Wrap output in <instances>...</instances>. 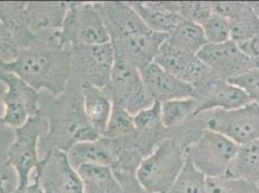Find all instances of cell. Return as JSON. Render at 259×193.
Listing matches in <instances>:
<instances>
[{"mask_svg":"<svg viewBox=\"0 0 259 193\" xmlns=\"http://www.w3.org/2000/svg\"><path fill=\"white\" fill-rule=\"evenodd\" d=\"M83 109L91 127L103 135L108 128L113 105L105 91L88 83L81 84Z\"/></svg>","mask_w":259,"mask_h":193,"instance_id":"22","label":"cell"},{"mask_svg":"<svg viewBox=\"0 0 259 193\" xmlns=\"http://www.w3.org/2000/svg\"><path fill=\"white\" fill-rule=\"evenodd\" d=\"M250 6L252 8V10L254 12V14L256 15V17L259 20V1H254V2H249Z\"/></svg>","mask_w":259,"mask_h":193,"instance_id":"39","label":"cell"},{"mask_svg":"<svg viewBox=\"0 0 259 193\" xmlns=\"http://www.w3.org/2000/svg\"><path fill=\"white\" fill-rule=\"evenodd\" d=\"M167 36V34L149 31L111 43L116 59L133 65L141 71L155 61Z\"/></svg>","mask_w":259,"mask_h":193,"instance_id":"16","label":"cell"},{"mask_svg":"<svg viewBox=\"0 0 259 193\" xmlns=\"http://www.w3.org/2000/svg\"><path fill=\"white\" fill-rule=\"evenodd\" d=\"M0 82L6 86L1 100L4 114L0 117V125L13 129L22 127L28 119L39 113L40 93L27 85L19 76L0 69Z\"/></svg>","mask_w":259,"mask_h":193,"instance_id":"9","label":"cell"},{"mask_svg":"<svg viewBox=\"0 0 259 193\" xmlns=\"http://www.w3.org/2000/svg\"><path fill=\"white\" fill-rule=\"evenodd\" d=\"M25 1H0V22L20 51L35 41L27 22Z\"/></svg>","mask_w":259,"mask_h":193,"instance_id":"21","label":"cell"},{"mask_svg":"<svg viewBox=\"0 0 259 193\" xmlns=\"http://www.w3.org/2000/svg\"><path fill=\"white\" fill-rule=\"evenodd\" d=\"M197 102L194 96L168 101L162 104V123L166 129H176L195 117Z\"/></svg>","mask_w":259,"mask_h":193,"instance_id":"27","label":"cell"},{"mask_svg":"<svg viewBox=\"0 0 259 193\" xmlns=\"http://www.w3.org/2000/svg\"><path fill=\"white\" fill-rule=\"evenodd\" d=\"M19 52L20 49L14 43L11 36L6 31V29L0 22V53L10 55L12 58H14L19 54Z\"/></svg>","mask_w":259,"mask_h":193,"instance_id":"36","label":"cell"},{"mask_svg":"<svg viewBox=\"0 0 259 193\" xmlns=\"http://www.w3.org/2000/svg\"><path fill=\"white\" fill-rule=\"evenodd\" d=\"M238 148L237 144L225 135L205 129L185 148V154L207 178H220L226 177Z\"/></svg>","mask_w":259,"mask_h":193,"instance_id":"6","label":"cell"},{"mask_svg":"<svg viewBox=\"0 0 259 193\" xmlns=\"http://www.w3.org/2000/svg\"><path fill=\"white\" fill-rule=\"evenodd\" d=\"M186 161L185 148L174 138L155 145L136 170V179L148 193H168Z\"/></svg>","mask_w":259,"mask_h":193,"instance_id":"3","label":"cell"},{"mask_svg":"<svg viewBox=\"0 0 259 193\" xmlns=\"http://www.w3.org/2000/svg\"><path fill=\"white\" fill-rule=\"evenodd\" d=\"M233 85L242 89L252 103L259 105V68L254 67L241 75L227 79Z\"/></svg>","mask_w":259,"mask_h":193,"instance_id":"33","label":"cell"},{"mask_svg":"<svg viewBox=\"0 0 259 193\" xmlns=\"http://www.w3.org/2000/svg\"><path fill=\"white\" fill-rule=\"evenodd\" d=\"M133 122L138 134L148 140V136L164 129L162 123V104L155 102L133 116Z\"/></svg>","mask_w":259,"mask_h":193,"instance_id":"29","label":"cell"},{"mask_svg":"<svg viewBox=\"0 0 259 193\" xmlns=\"http://www.w3.org/2000/svg\"><path fill=\"white\" fill-rule=\"evenodd\" d=\"M256 185H257V187H258V190H259V181H258V182H256Z\"/></svg>","mask_w":259,"mask_h":193,"instance_id":"40","label":"cell"},{"mask_svg":"<svg viewBox=\"0 0 259 193\" xmlns=\"http://www.w3.org/2000/svg\"><path fill=\"white\" fill-rule=\"evenodd\" d=\"M0 91V98L2 95ZM19 186V179L15 169L6 161L0 158V193H12Z\"/></svg>","mask_w":259,"mask_h":193,"instance_id":"35","label":"cell"},{"mask_svg":"<svg viewBox=\"0 0 259 193\" xmlns=\"http://www.w3.org/2000/svg\"><path fill=\"white\" fill-rule=\"evenodd\" d=\"M207 193H259L256 183L227 177L207 178Z\"/></svg>","mask_w":259,"mask_h":193,"instance_id":"31","label":"cell"},{"mask_svg":"<svg viewBox=\"0 0 259 193\" xmlns=\"http://www.w3.org/2000/svg\"><path fill=\"white\" fill-rule=\"evenodd\" d=\"M205 127L225 135L238 146L257 141L259 105L251 102L247 106L232 110L210 111L206 119Z\"/></svg>","mask_w":259,"mask_h":193,"instance_id":"10","label":"cell"},{"mask_svg":"<svg viewBox=\"0 0 259 193\" xmlns=\"http://www.w3.org/2000/svg\"><path fill=\"white\" fill-rule=\"evenodd\" d=\"M100 7L110 43L151 31L128 2L104 1Z\"/></svg>","mask_w":259,"mask_h":193,"instance_id":"15","label":"cell"},{"mask_svg":"<svg viewBox=\"0 0 259 193\" xmlns=\"http://www.w3.org/2000/svg\"><path fill=\"white\" fill-rule=\"evenodd\" d=\"M200 26L207 43H226L230 40V22L221 15L213 13Z\"/></svg>","mask_w":259,"mask_h":193,"instance_id":"32","label":"cell"},{"mask_svg":"<svg viewBox=\"0 0 259 193\" xmlns=\"http://www.w3.org/2000/svg\"><path fill=\"white\" fill-rule=\"evenodd\" d=\"M71 165L77 169L82 165H99L113 168L117 163L114 140L106 136L75 144L67 153Z\"/></svg>","mask_w":259,"mask_h":193,"instance_id":"19","label":"cell"},{"mask_svg":"<svg viewBox=\"0 0 259 193\" xmlns=\"http://www.w3.org/2000/svg\"><path fill=\"white\" fill-rule=\"evenodd\" d=\"M226 177L246 180L254 183L258 182L259 140L239 146Z\"/></svg>","mask_w":259,"mask_h":193,"instance_id":"24","label":"cell"},{"mask_svg":"<svg viewBox=\"0 0 259 193\" xmlns=\"http://www.w3.org/2000/svg\"><path fill=\"white\" fill-rule=\"evenodd\" d=\"M197 57L209 68L213 77L224 80L254 68L248 56L231 40L226 43H207Z\"/></svg>","mask_w":259,"mask_h":193,"instance_id":"13","label":"cell"},{"mask_svg":"<svg viewBox=\"0 0 259 193\" xmlns=\"http://www.w3.org/2000/svg\"><path fill=\"white\" fill-rule=\"evenodd\" d=\"M83 193H124V189L110 167L82 165L76 169Z\"/></svg>","mask_w":259,"mask_h":193,"instance_id":"23","label":"cell"},{"mask_svg":"<svg viewBox=\"0 0 259 193\" xmlns=\"http://www.w3.org/2000/svg\"><path fill=\"white\" fill-rule=\"evenodd\" d=\"M47 129V120L40 113L28 119L22 127L14 129L15 139L6 154V161L15 169L19 186L31 182L40 164L39 143Z\"/></svg>","mask_w":259,"mask_h":193,"instance_id":"5","label":"cell"},{"mask_svg":"<svg viewBox=\"0 0 259 193\" xmlns=\"http://www.w3.org/2000/svg\"><path fill=\"white\" fill-rule=\"evenodd\" d=\"M12 193H44V191L36 174L34 173L31 182H28L25 185L18 186Z\"/></svg>","mask_w":259,"mask_h":193,"instance_id":"38","label":"cell"},{"mask_svg":"<svg viewBox=\"0 0 259 193\" xmlns=\"http://www.w3.org/2000/svg\"><path fill=\"white\" fill-rule=\"evenodd\" d=\"M103 90L112 105L125 109L132 116L155 103L143 86L140 70L116 58L108 85Z\"/></svg>","mask_w":259,"mask_h":193,"instance_id":"7","label":"cell"},{"mask_svg":"<svg viewBox=\"0 0 259 193\" xmlns=\"http://www.w3.org/2000/svg\"><path fill=\"white\" fill-rule=\"evenodd\" d=\"M56 36L67 47L110 43L100 2H69L64 22Z\"/></svg>","mask_w":259,"mask_h":193,"instance_id":"4","label":"cell"},{"mask_svg":"<svg viewBox=\"0 0 259 193\" xmlns=\"http://www.w3.org/2000/svg\"><path fill=\"white\" fill-rule=\"evenodd\" d=\"M140 72L143 86L154 102L162 104L194 96V86L180 80L154 62Z\"/></svg>","mask_w":259,"mask_h":193,"instance_id":"17","label":"cell"},{"mask_svg":"<svg viewBox=\"0 0 259 193\" xmlns=\"http://www.w3.org/2000/svg\"><path fill=\"white\" fill-rule=\"evenodd\" d=\"M69 2L30 1L26 4L27 22L35 36L60 30L64 22Z\"/></svg>","mask_w":259,"mask_h":193,"instance_id":"20","label":"cell"},{"mask_svg":"<svg viewBox=\"0 0 259 193\" xmlns=\"http://www.w3.org/2000/svg\"><path fill=\"white\" fill-rule=\"evenodd\" d=\"M39 111L47 120V129L39 143V153H43V157L51 150L68 153L76 143L102 136L87 120L81 83L74 78L58 96L47 92L40 94Z\"/></svg>","mask_w":259,"mask_h":193,"instance_id":"2","label":"cell"},{"mask_svg":"<svg viewBox=\"0 0 259 193\" xmlns=\"http://www.w3.org/2000/svg\"><path fill=\"white\" fill-rule=\"evenodd\" d=\"M136 134L137 130L134 126L133 116L125 109L113 105L108 128L102 136L120 140L133 137Z\"/></svg>","mask_w":259,"mask_h":193,"instance_id":"30","label":"cell"},{"mask_svg":"<svg viewBox=\"0 0 259 193\" xmlns=\"http://www.w3.org/2000/svg\"><path fill=\"white\" fill-rule=\"evenodd\" d=\"M128 3L153 32L168 35L185 20L180 15L179 2L131 1Z\"/></svg>","mask_w":259,"mask_h":193,"instance_id":"18","label":"cell"},{"mask_svg":"<svg viewBox=\"0 0 259 193\" xmlns=\"http://www.w3.org/2000/svg\"><path fill=\"white\" fill-rule=\"evenodd\" d=\"M168 193H207V177L186 157L183 167Z\"/></svg>","mask_w":259,"mask_h":193,"instance_id":"28","label":"cell"},{"mask_svg":"<svg viewBox=\"0 0 259 193\" xmlns=\"http://www.w3.org/2000/svg\"><path fill=\"white\" fill-rule=\"evenodd\" d=\"M194 98L197 102L195 117L213 110L236 109L251 103L242 89L227 80L213 76L204 82L194 86Z\"/></svg>","mask_w":259,"mask_h":193,"instance_id":"12","label":"cell"},{"mask_svg":"<svg viewBox=\"0 0 259 193\" xmlns=\"http://www.w3.org/2000/svg\"><path fill=\"white\" fill-rule=\"evenodd\" d=\"M35 174L44 193H83L81 179L62 151H49Z\"/></svg>","mask_w":259,"mask_h":193,"instance_id":"11","label":"cell"},{"mask_svg":"<svg viewBox=\"0 0 259 193\" xmlns=\"http://www.w3.org/2000/svg\"><path fill=\"white\" fill-rule=\"evenodd\" d=\"M56 32L36 36L10 61L0 58V69L19 76L38 93L60 95L72 78V69L70 49L61 44Z\"/></svg>","mask_w":259,"mask_h":193,"instance_id":"1","label":"cell"},{"mask_svg":"<svg viewBox=\"0 0 259 193\" xmlns=\"http://www.w3.org/2000/svg\"><path fill=\"white\" fill-rule=\"evenodd\" d=\"M154 63L180 80L193 86L198 85L212 76L209 68L197 55L178 51L166 42L162 43Z\"/></svg>","mask_w":259,"mask_h":193,"instance_id":"14","label":"cell"},{"mask_svg":"<svg viewBox=\"0 0 259 193\" xmlns=\"http://www.w3.org/2000/svg\"><path fill=\"white\" fill-rule=\"evenodd\" d=\"M165 42L178 51L194 55L207 44L202 27L187 20H183L168 34Z\"/></svg>","mask_w":259,"mask_h":193,"instance_id":"25","label":"cell"},{"mask_svg":"<svg viewBox=\"0 0 259 193\" xmlns=\"http://www.w3.org/2000/svg\"><path fill=\"white\" fill-rule=\"evenodd\" d=\"M238 46L250 59L252 64L254 65V67L259 68V33L250 41L242 43Z\"/></svg>","mask_w":259,"mask_h":193,"instance_id":"37","label":"cell"},{"mask_svg":"<svg viewBox=\"0 0 259 193\" xmlns=\"http://www.w3.org/2000/svg\"><path fill=\"white\" fill-rule=\"evenodd\" d=\"M180 15L185 20L201 24L213 14L212 2L188 1L179 2Z\"/></svg>","mask_w":259,"mask_h":193,"instance_id":"34","label":"cell"},{"mask_svg":"<svg viewBox=\"0 0 259 193\" xmlns=\"http://www.w3.org/2000/svg\"><path fill=\"white\" fill-rule=\"evenodd\" d=\"M230 22V40L238 45L247 43L259 33V20L249 2H242Z\"/></svg>","mask_w":259,"mask_h":193,"instance_id":"26","label":"cell"},{"mask_svg":"<svg viewBox=\"0 0 259 193\" xmlns=\"http://www.w3.org/2000/svg\"><path fill=\"white\" fill-rule=\"evenodd\" d=\"M72 78L104 89L108 85L115 61L112 43L70 46Z\"/></svg>","mask_w":259,"mask_h":193,"instance_id":"8","label":"cell"}]
</instances>
